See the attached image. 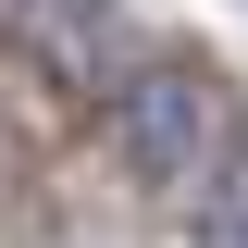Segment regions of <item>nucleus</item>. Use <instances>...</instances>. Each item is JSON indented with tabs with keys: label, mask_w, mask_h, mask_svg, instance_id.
I'll return each mask as SVG.
<instances>
[{
	"label": "nucleus",
	"mask_w": 248,
	"mask_h": 248,
	"mask_svg": "<svg viewBox=\"0 0 248 248\" xmlns=\"http://www.w3.org/2000/svg\"><path fill=\"white\" fill-rule=\"evenodd\" d=\"M199 248H248V149L199 174Z\"/></svg>",
	"instance_id": "7ed1b4c3"
},
{
	"label": "nucleus",
	"mask_w": 248,
	"mask_h": 248,
	"mask_svg": "<svg viewBox=\"0 0 248 248\" xmlns=\"http://www.w3.org/2000/svg\"><path fill=\"white\" fill-rule=\"evenodd\" d=\"M112 149L137 186H161V199H186V186L211 174V87L186 75V62H137L112 87Z\"/></svg>",
	"instance_id": "f257e3e1"
},
{
	"label": "nucleus",
	"mask_w": 248,
	"mask_h": 248,
	"mask_svg": "<svg viewBox=\"0 0 248 248\" xmlns=\"http://www.w3.org/2000/svg\"><path fill=\"white\" fill-rule=\"evenodd\" d=\"M13 13H25V0H0V37H13Z\"/></svg>",
	"instance_id": "20e7f679"
},
{
	"label": "nucleus",
	"mask_w": 248,
	"mask_h": 248,
	"mask_svg": "<svg viewBox=\"0 0 248 248\" xmlns=\"http://www.w3.org/2000/svg\"><path fill=\"white\" fill-rule=\"evenodd\" d=\"M13 37H25L75 99H112L124 75H137V25H124V0H25Z\"/></svg>",
	"instance_id": "f03ea898"
}]
</instances>
